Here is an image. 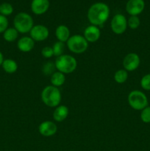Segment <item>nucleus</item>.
Returning a JSON list of instances; mask_svg holds the SVG:
<instances>
[{
    "label": "nucleus",
    "mask_w": 150,
    "mask_h": 151,
    "mask_svg": "<svg viewBox=\"0 0 150 151\" xmlns=\"http://www.w3.org/2000/svg\"><path fill=\"white\" fill-rule=\"evenodd\" d=\"M8 24L7 18L0 14V33H3L8 28Z\"/></svg>",
    "instance_id": "bb28decb"
},
{
    "label": "nucleus",
    "mask_w": 150,
    "mask_h": 151,
    "mask_svg": "<svg viewBox=\"0 0 150 151\" xmlns=\"http://www.w3.org/2000/svg\"><path fill=\"white\" fill-rule=\"evenodd\" d=\"M55 64L54 62L48 61L43 65L42 72L44 75H47V76H51L54 72H56Z\"/></svg>",
    "instance_id": "412c9836"
},
{
    "label": "nucleus",
    "mask_w": 150,
    "mask_h": 151,
    "mask_svg": "<svg viewBox=\"0 0 150 151\" xmlns=\"http://www.w3.org/2000/svg\"><path fill=\"white\" fill-rule=\"evenodd\" d=\"M17 47L21 52H29L35 47V41L30 36H23L18 41Z\"/></svg>",
    "instance_id": "4468645a"
},
{
    "label": "nucleus",
    "mask_w": 150,
    "mask_h": 151,
    "mask_svg": "<svg viewBox=\"0 0 150 151\" xmlns=\"http://www.w3.org/2000/svg\"><path fill=\"white\" fill-rule=\"evenodd\" d=\"M110 10L107 4L103 2H96L89 7L87 13L88 21L92 25L101 26L109 19Z\"/></svg>",
    "instance_id": "f257e3e1"
},
{
    "label": "nucleus",
    "mask_w": 150,
    "mask_h": 151,
    "mask_svg": "<svg viewBox=\"0 0 150 151\" xmlns=\"http://www.w3.org/2000/svg\"><path fill=\"white\" fill-rule=\"evenodd\" d=\"M144 0H129L126 4V11L130 16H138L144 10Z\"/></svg>",
    "instance_id": "9b49d317"
},
{
    "label": "nucleus",
    "mask_w": 150,
    "mask_h": 151,
    "mask_svg": "<svg viewBox=\"0 0 150 151\" xmlns=\"http://www.w3.org/2000/svg\"><path fill=\"white\" fill-rule=\"evenodd\" d=\"M49 8V0H32L31 10L35 15L44 14Z\"/></svg>",
    "instance_id": "ddd939ff"
},
{
    "label": "nucleus",
    "mask_w": 150,
    "mask_h": 151,
    "mask_svg": "<svg viewBox=\"0 0 150 151\" xmlns=\"http://www.w3.org/2000/svg\"><path fill=\"white\" fill-rule=\"evenodd\" d=\"M113 78H114V81H116L117 83H124L128 79V72L124 69H119V70H117L115 72Z\"/></svg>",
    "instance_id": "aec40b11"
},
{
    "label": "nucleus",
    "mask_w": 150,
    "mask_h": 151,
    "mask_svg": "<svg viewBox=\"0 0 150 151\" xmlns=\"http://www.w3.org/2000/svg\"><path fill=\"white\" fill-rule=\"evenodd\" d=\"M69 114V108L64 105H60L55 108L53 112V119L57 122H61L68 117Z\"/></svg>",
    "instance_id": "2eb2a0df"
},
{
    "label": "nucleus",
    "mask_w": 150,
    "mask_h": 151,
    "mask_svg": "<svg viewBox=\"0 0 150 151\" xmlns=\"http://www.w3.org/2000/svg\"><path fill=\"white\" fill-rule=\"evenodd\" d=\"M141 86L146 91H150V74L144 75L141 80Z\"/></svg>",
    "instance_id": "a878e982"
},
{
    "label": "nucleus",
    "mask_w": 150,
    "mask_h": 151,
    "mask_svg": "<svg viewBox=\"0 0 150 151\" xmlns=\"http://www.w3.org/2000/svg\"><path fill=\"white\" fill-rule=\"evenodd\" d=\"M127 101L129 106L136 111H141L148 106L149 101L146 95L140 90H133L128 94Z\"/></svg>",
    "instance_id": "423d86ee"
},
{
    "label": "nucleus",
    "mask_w": 150,
    "mask_h": 151,
    "mask_svg": "<svg viewBox=\"0 0 150 151\" xmlns=\"http://www.w3.org/2000/svg\"><path fill=\"white\" fill-rule=\"evenodd\" d=\"M54 64L57 71L66 75L72 73L76 70L77 67V60L71 55L63 54L56 58Z\"/></svg>",
    "instance_id": "7ed1b4c3"
},
{
    "label": "nucleus",
    "mask_w": 150,
    "mask_h": 151,
    "mask_svg": "<svg viewBox=\"0 0 150 151\" xmlns=\"http://www.w3.org/2000/svg\"><path fill=\"white\" fill-rule=\"evenodd\" d=\"M50 81H51V85L55 87H60L62 86L63 84L65 83L66 81V76L63 73L59 72V71H56L54 72L52 75H51L50 78Z\"/></svg>",
    "instance_id": "f3484780"
},
{
    "label": "nucleus",
    "mask_w": 150,
    "mask_h": 151,
    "mask_svg": "<svg viewBox=\"0 0 150 151\" xmlns=\"http://www.w3.org/2000/svg\"><path fill=\"white\" fill-rule=\"evenodd\" d=\"M38 131L43 137H52L57 132V125L52 121H44L38 126Z\"/></svg>",
    "instance_id": "9d476101"
},
{
    "label": "nucleus",
    "mask_w": 150,
    "mask_h": 151,
    "mask_svg": "<svg viewBox=\"0 0 150 151\" xmlns=\"http://www.w3.org/2000/svg\"><path fill=\"white\" fill-rule=\"evenodd\" d=\"M141 63V58L139 55L135 52H129L124 58L122 64H123L124 69L129 72H133L136 70L140 66Z\"/></svg>",
    "instance_id": "6e6552de"
},
{
    "label": "nucleus",
    "mask_w": 150,
    "mask_h": 151,
    "mask_svg": "<svg viewBox=\"0 0 150 151\" xmlns=\"http://www.w3.org/2000/svg\"><path fill=\"white\" fill-rule=\"evenodd\" d=\"M41 55L44 58H50L52 56H54V52H53V50L52 47H44L41 50Z\"/></svg>",
    "instance_id": "cd10ccee"
},
{
    "label": "nucleus",
    "mask_w": 150,
    "mask_h": 151,
    "mask_svg": "<svg viewBox=\"0 0 150 151\" xmlns=\"http://www.w3.org/2000/svg\"><path fill=\"white\" fill-rule=\"evenodd\" d=\"M4 56H3V54L1 53V52L0 51V66H1L3 61H4Z\"/></svg>",
    "instance_id": "c85d7f7f"
},
{
    "label": "nucleus",
    "mask_w": 150,
    "mask_h": 151,
    "mask_svg": "<svg viewBox=\"0 0 150 151\" xmlns=\"http://www.w3.org/2000/svg\"><path fill=\"white\" fill-rule=\"evenodd\" d=\"M29 36L36 42H41L48 38L49 35V30L45 25L37 24L34 25L29 32Z\"/></svg>",
    "instance_id": "1a4fd4ad"
},
{
    "label": "nucleus",
    "mask_w": 150,
    "mask_h": 151,
    "mask_svg": "<svg viewBox=\"0 0 150 151\" xmlns=\"http://www.w3.org/2000/svg\"><path fill=\"white\" fill-rule=\"evenodd\" d=\"M19 33L14 27H8L3 32V38L7 42H14L19 37Z\"/></svg>",
    "instance_id": "6ab92c4d"
},
{
    "label": "nucleus",
    "mask_w": 150,
    "mask_h": 151,
    "mask_svg": "<svg viewBox=\"0 0 150 151\" xmlns=\"http://www.w3.org/2000/svg\"><path fill=\"white\" fill-rule=\"evenodd\" d=\"M83 36L88 43H95L99 40L101 31L97 26L89 25L84 30Z\"/></svg>",
    "instance_id": "f8f14e48"
},
{
    "label": "nucleus",
    "mask_w": 150,
    "mask_h": 151,
    "mask_svg": "<svg viewBox=\"0 0 150 151\" xmlns=\"http://www.w3.org/2000/svg\"><path fill=\"white\" fill-rule=\"evenodd\" d=\"M127 19L124 15L116 14L112 19L110 27L113 33L116 35H122L127 29Z\"/></svg>",
    "instance_id": "0eeeda50"
},
{
    "label": "nucleus",
    "mask_w": 150,
    "mask_h": 151,
    "mask_svg": "<svg viewBox=\"0 0 150 151\" xmlns=\"http://www.w3.org/2000/svg\"><path fill=\"white\" fill-rule=\"evenodd\" d=\"M89 43L86 41L83 35L79 34L71 35L66 42L68 49L74 54H82L85 52L88 48Z\"/></svg>",
    "instance_id": "39448f33"
},
{
    "label": "nucleus",
    "mask_w": 150,
    "mask_h": 151,
    "mask_svg": "<svg viewBox=\"0 0 150 151\" xmlns=\"http://www.w3.org/2000/svg\"><path fill=\"white\" fill-rule=\"evenodd\" d=\"M141 119L144 123H150V106L144 108L141 112Z\"/></svg>",
    "instance_id": "393cba45"
},
{
    "label": "nucleus",
    "mask_w": 150,
    "mask_h": 151,
    "mask_svg": "<svg viewBox=\"0 0 150 151\" xmlns=\"http://www.w3.org/2000/svg\"><path fill=\"white\" fill-rule=\"evenodd\" d=\"M13 13V7L11 4L4 2L0 4V14L4 16H10Z\"/></svg>",
    "instance_id": "5701e85b"
},
{
    "label": "nucleus",
    "mask_w": 150,
    "mask_h": 151,
    "mask_svg": "<svg viewBox=\"0 0 150 151\" xmlns=\"http://www.w3.org/2000/svg\"><path fill=\"white\" fill-rule=\"evenodd\" d=\"M55 36L59 41L66 43L71 36L69 28L66 25H59L55 29Z\"/></svg>",
    "instance_id": "dca6fc26"
},
{
    "label": "nucleus",
    "mask_w": 150,
    "mask_h": 151,
    "mask_svg": "<svg viewBox=\"0 0 150 151\" xmlns=\"http://www.w3.org/2000/svg\"><path fill=\"white\" fill-rule=\"evenodd\" d=\"M53 52H54V56L55 57H59V56L62 55L64 54V50H65V45L64 43L61 42V41H56L52 47Z\"/></svg>",
    "instance_id": "4be33fe9"
},
{
    "label": "nucleus",
    "mask_w": 150,
    "mask_h": 151,
    "mask_svg": "<svg viewBox=\"0 0 150 151\" xmlns=\"http://www.w3.org/2000/svg\"><path fill=\"white\" fill-rule=\"evenodd\" d=\"M141 21L138 16H130L127 20V25L131 29H136L139 27Z\"/></svg>",
    "instance_id": "b1692460"
},
{
    "label": "nucleus",
    "mask_w": 150,
    "mask_h": 151,
    "mask_svg": "<svg viewBox=\"0 0 150 151\" xmlns=\"http://www.w3.org/2000/svg\"><path fill=\"white\" fill-rule=\"evenodd\" d=\"M14 28L19 33L26 34L30 32L34 26V21L32 16L27 13L21 12L16 14L13 19Z\"/></svg>",
    "instance_id": "20e7f679"
},
{
    "label": "nucleus",
    "mask_w": 150,
    "mask_h": 151,
    "mask_svg": "<svg viewBox=\"0 0 150 151\" xmlns=\"http://www.w3.org/2000/svg\"><path fill=\"white\" fill-rule=\"evenodd\" d=\"M41 97L46 106L50 108H56L60 106L62 94L57 87L49 85L44 87L41 91Z\"/></svg>",
    "instance_id": "f03ea898"
},
{
    "label": "nucleus",
    "mask_w": 150,
    "mask_h": 151,
    "mask_svg": "<svg viewBox=\"0 0 150 151\" xmlns=\"http://www.w3.org/2000/svg\"><path fill=\"white\" fill-rule=\"evenodd\" d=\"M4 72L7 74H13L18 70V63L13 59H4L1 64Z\"/></svg>",
    "instance_id": "a211bd4d"
}]
</instances>
